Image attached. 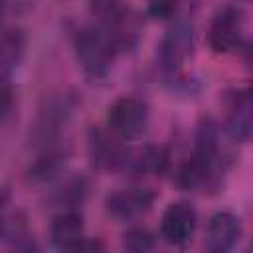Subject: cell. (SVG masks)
Here are the masks:
<instances>
[{
	"label": "cell",
	"mask_w": 253,
	"mask_h": 253,
	"mask_svg": "<svg viewBox=\"0 0 253 253\" xmlns=\"http://www.w3.org/2000/svg\"><path fill=\"white\" fill-rule=\"evenodd\" d=\"M91 14L119 51L136 47L140 40V20L128 4L123 0H91Z\"/></svg>",
	"instance_id": "obj_1"
},
{
	"label": "cell",
	"mask_w": 253,
	"mask_h": 253,
	"mask_svg": "<svg viewBox=\"0 0 253 253\" xmlns=\"http://www.w3.org/2000/svg\"><path fill=\"white\" fill-rule=\"evenodd\" d=\"M73 49H75L77 63L81 65L85 75L93 79H101L109 75L113 61L119 53L113 40L97 24L83 26L81 30H77Z\"/></svg>",
	"instance_id": "obj_2"
},
{
	"label": "cell",
	"mask_w": 253,
	"mask_h": 253,
	"mask_svg": "<svg viewBox=\"0 0 253 253\" xmlns=\"http://www.w3.org/2000/svg\"><path fill=\"white\" fill-rule=\"evenodd\" d=\"M148 126V105L138 97H119L107 111V128L123 140L138 138Z\"/></svg>",
	"instance_id": "obj_3"
},
{
	"label": "cell",
	"mask_w": 253,
	"mask_h": 253,
	"mask_svg": "<svg viewBox=\"0 0 253 253\" xmlns=\"http://www.w3.org/2000/svg\"><path fill=\"white\" fill-rule=\"evenodd\" d=\"M194 51V28L188 22H176L168 28L158 43L156 59L164 75H174L182 69Z\"/></svg>",
	"instance_id": "obj_4"
},
{
	"label": "cell",
	"mask_w": 253,
	"mask_h": 253,
	"mask_svg": "<svg viewBox=\"0 0 253 253\" xmlns=\"http://www.w3.org/2000/svg\"><path fill=\"white\" fill-rule=\"evenodd\" d=\"M123 138H119L109 128H91L89 130V156L93 164L101 170L111 172H126L128 160H130V148L121 144Z\"/></svg>",
	"instance_id": "obj_5"
},
{
	"label": "cell",
	"mask_w": 253,
	"mask_h": 253,
	"mask_svg": "<svg viewBox=\"0 0 253 253\" xmlns=\"http://www.w3.org/2000/svg\"><path fill=\"white\" fill-rule=\"evenodd\" d=\"M243 36V16L241 10L235 6H223L215 12L210 30H208V43L215 53H229L241 45Z\"/></svg>",
	"instance_id": "obj_6"
},
{
	"label": "cell",
	"mask_w": 253,
	"mask_h": 253,
	"mask_svg": "<svg viewBox=\"0 0 253 253\" xmlns=\"http://www.w3.org/2000/svg\"><path fill=\"white\" fill-rule=\"evenodd\" d=\"M154 200L156 194L150 188H123L105 198V210L119 221H134L148 213Z\"/></svg>",
	"instance_id": "obj_7"
},
{
	"label": "cell",
	"mask_w": 253,
	"mask_h": 253,
	"mask_svg": "<svg viewBox=\"0 0 253 253\" xmlns=\"http://www.w3.org/2000/svg\"><path fill=\"white\" fill-rule=\"evenodd\" d=\"M196 231V210L188 202L170 204L160 219V235L174 247H184Z\"/></svg>",
	"instance_id": "obj_8"
},
{
	"label": "cell",
	"mask_w": 253,
	"mask_h": 253,
	"mask_svg": "<svg viewBox=\"0 0 253 253\" xmlns=\"http://www.w3.org/2000/svg\"><path fill=\"white\" fill-rule=\"evenodd\" d=\"M241 235V221L231 211H215L206 229V247L213 253H223L233 249Z\"/></svg>",
	"instance_id": "obj_9"
},
{
	"label": "cell",
	"mask_w": 253,
	"mask_h": 253,
	"mask_svg": "<svg viewBox=\"0 0 253 253\" xmlns=\"http://www.w3.org/2000/svg\"><path fill=\"white\" fill-rule=\"evenodd\" d=\"M225 132L233 142H253V97L237 95L225 119Z\"/></svg>",
	"instance_id": "obj_10"
},
{
	"label": "cell",
	"mask_w": 253,
	"mask_h": 253,
	"mask_svg": "<svg viewBox=\"0 0 253 253\" xmlns=\"http://www.w3.org/2000/svg\"><path fill=\"white\" fill-rule=\"evenodd\" d=\"M49 235H51L53 245L59 249H79L81 243L85 241L83 217L73 210L57 213L51 221Z\"/></svg>",
	"instance_id": "obj_11"
},
{
	"label": "cell",
	"mask_w": 253,
	"mask_h": 253,
	"mask_svg": "<svg viewBox=\"0 0 253 253\" xmlns=\"http://www.w3.org/2000/svg\"><path fill=\"white\" fill-rule=\"evenodd\" d=\"M26 51V36L20 28H6L2 36V77H8L22 61Z\"/></svg>",
	"instance_id": "obj_12"
},
{
	"label": "cell",
	"mask_w": 253,
	"mask_h": 253,
	"mask_svg": "<svg viewBox=\"0 0 253 253\" xmlns=\"http://www.w3.org/2000/svg\"><path fill=\"white\" fill-rule=\"evenodd\" d=\"M154 247V237L144 227H132L123 235V249L132 253H144Z\"/></svg>",
	"instance_id": "obj_13"
},
{
	"label": "cell",
	"mask_w": 253,
	"mask_h": 253,
	"mask_svg": "<svg viewBox=\"0 0 253 253\" xmlns=\"http://www.w3.org/2000/svg\"><path fill=\"white\" fill-rule=\"evenodd\" d=\"M251 2H253V0H251Z\"/></svg>",
	"instance_id": "obj_14"
}]
</instances>
